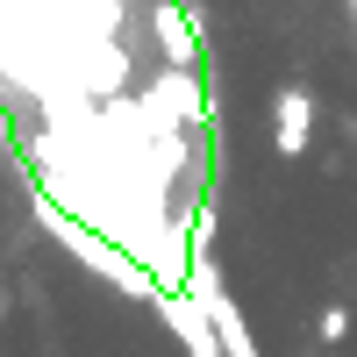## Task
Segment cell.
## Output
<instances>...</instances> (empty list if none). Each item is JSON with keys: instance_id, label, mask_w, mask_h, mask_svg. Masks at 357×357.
Masks as SVG:
<instances>
[{"instance_id": "obj_1", "label": "cell", "mask_w": 357, "mask_h": 357, "mask_svg": "<svg viewBox=\"0 0 357 357\" xmlns=\"http://www.w3.org/2000/svg\"><path fill=\"white\" fill-rule=\"evenodd\" d=\"M307 136H314V100L301 93V86H286L279 107H272V143H279V158H301Z\"/></svg>"}, {"instance_id": "obj_2", "label": "cell", "mask_w": 357, "mask_h": 357, "mask_svg": "<svg viewBox=\"0 0 357 357\" xmlns=\"http://www.w3.org/2000/svg\"><path fill=\"white\" fill-rule=\"evenodd\" d=\"M200 307H207V321H215V336H222V350H229V357H257L250 329H243V321H236V307H229V293H222L215 279H207V272H200Z\"/></svg>"}, {"instance_id": "obj_3", "label": "cell", "mask_w": 357, "mask_h": 357, "mask_svg": "<svg viewBox=\"0 0 357 357\" xmlns=\"http://www.w3.org/2000/svg\"><path fill=\"white\" fill-rule=\"evenodd\" d=\"M158 43H165V57H172V65H186V57H193V29L165 8V15H158Z\"/></svg>"}, {"instance_id": "obj_4", "label": "cell", "mask_w": 357, "mask_h": 357, "mask_svg": "<svg viewBox=\"0 0 357 357\" xmlns=\"http://www.w3.org/2000/svg\"><path fill=\"white\" fill-rule=\"evenodd\" d=\"M321 336H329V343L350 336V307H329V314H321Z\"/></svg>"}, {"instance_id": "obj_5", "label": "cell", "mask_w": 357, "mask_h": 357, "mask_svg": "<svg viewBox=\"0 0 357 357\" xmlns=\"http://www.w3.org/2000/svg\"><path fill=\"white\" fill-rule=\"evenodd\" d=\"M0 321H8V293H0Z\"/></svg>"}]
</instances>
